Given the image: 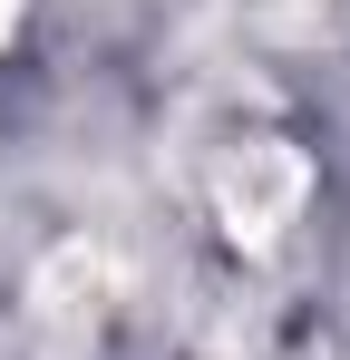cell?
Here are the masks:
<instances>
[{"instance_id":"6da1fadb","label":"cell","mask_w":350,"mask_h":360,"mask_svg":"<svg viewBox=\"0 0 350 360\" xmlns=\"http://www.w3.org/2000/svg\"><path fill=\"white\" fill-rule=\"evenodd\" d=\"M283 205H292V166H283V156H263V146H253V156L233 166V214H243V224L263 234V214H283Z\"/></svg>"}]
</instances>
